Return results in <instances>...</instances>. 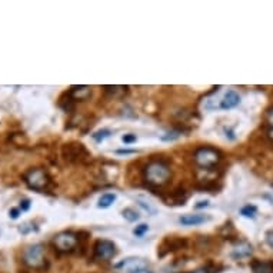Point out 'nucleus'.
Masks as SVG:
<instances>
[{
	"mask_svg": "<svg viewBox=\"0 0 273 273\" xmlns=\"http://www.w3.org/2000/svg\"><path fill=\"white\" fill-rule=\"evenodd\" d=\"M122 215H123V218L128 220V222H136V220H139V213L135 209H130V207L125 209L122 212Z\"/></svg>",
	"mask_w": 273,
	"mask_h": 273,
	"instance_id": "obj_16",
	"label": "nucleus"
},
{
	"mask_svg": "<svg viewBox=\"0 0 273 273\" xmlns=\"http://www.w3.org/2000/svg\"><path fill=\"white\" fill-rule=\"evenodd\" d=\"M245 218H255V215H256V207L253 205H246L243 207L242 210H240Z\"/></svg>",
	"mask_w": 273,
	"mask_h": 273,
	"instance_id": "obj_19",
	"label": "nucleus"
},
{
	"mask_svg": "<svg viewBox=\"0 0 273 273\" xmlns=\"http://www.w3.org/2000/svg\"><path fill=\"white\" fill-rule=\"evenodd\" d=\"M122 140H123L126 144H130V143H135V142L137 140V137H136V135L129 133V135H125V136L122 137Z\"/></svg>",
	"mask_w": 273,
	"mask_h": 273,
	"instance_id": "obj_23",
	"label": "nucleus"
},
{
	"mask_svg": "<svg viewBox=\"0 0 273 273\" xmlns=\"http://www.w3.org/2000/svg\"><path fill=\"white\" fill-rule=\"evenodd\" d=\"M19 215H20V209H17V207H12V209L9 210V216H10V219H17V218H19Z\"/></svg>",
	"mask_w": 273,
	"mask_h": 273,
	"instance_id": "obj_25",
	"label": "nucleus"
},
{
	"mask_svg": "<svg viewBox=\"0 0 273 273\" xmlns=\"http://www.w3.org/2000/svg\"><path fill=\"white\" fill-rule=\"evenodd\" d=\"M116 269L119 270H123V272H129L135 273L137 270H142V269H147V262L144 259L140 258H128L120 260L117 265H116Z\"/></svg>",
	"mask_w": 273,
	"mask_h": 273,
	"instance_id": "obj_8",
	"label": "nucleus"
},
{
	"mask_svg": "<svg viewBox=\"0 0 273 273\" xmlns=\"http://www.w3.org/2000/svg\"><path fill=\"white\" fill-rule=\"evenodd\" d=\"M210 218L202 215V213H189V215H183L180 216L179 222L182 223L183 226H197V225H202L205 222H209Z\"/></svg>",
	"mask_w": 273,
	"mask_h": 273,
	"instance_id": "obj_9",
	"label": "nucleus"
},
{
	"mask_svg": "<svg viewBox=\"0 0 273 273\" xmlns=\"http://www.w3.org/2000/svg\"><path fill=\"white\" fill-rule=\"evenodd\" d=\"M239 103H240V96L235 90H228L226 95L223 96L222 103H220V109L229 110V109H233L235 106H237Z\"/></svg>",
	"mask_w": 273,
	"mask_h": 273,
	"instance_id": "obj_12",
	"label": "nucleus"
},
{
	"mask_svg": "<svg viewBox=\"0 0 273 273\" xmlns=\"http://www.w3.org/2000/svg\"><path fill=\"white\" fill-rule=\"evenodd\" d=\"M147 230H149V226H147V225H144V223H142V225H139V226L135 228L133 233H135V236H137V237H142V236H143Z\"/></svg>",
	"mask_w": 273,
	"mask_h": 273,
	"instance_id": "obj_20",
	"label": "nucleus"
},
{
	"mask_svg": "<svg viewBox=\"0 0 273 273\" xmlns=\"http://www.w3.org/2000/svg\"><path fill=\"white\" fill-rule=\"evenodd\" d=\"M253 273H273L272 260H253L252 262Z\"/></svg>",
	"mask_w": 273,
	"mask_h": 273,
	"instance_id": "obj_13",
	"label": "nucleus"
},
{
	"mask_svg": "<svg viewBox=\"0 0 273 273\" xmlns=\"http://www.w3.org/2000/svg\"><path fill=\"white\" fill-rule=\"evenodd\" d=\"M116 245L112 240H106V239H100L96 242L95 248H93V256L96 260L100 262H106L110 260L116 255Z\"/></svg>",
	"mask_w": 273,
	"mask_h": 273,
	"instance_id": "obj_7",
	"label": "nucleus"
},
{
	"mask_svg": "<svg viewBox=\"0 0 273 273\" xmlns=\"http://www.w3.org/2000/svg\"><path fill=\"white\" fill-rule=\"evenodd\" d=\"M109 136H110V130L102 129V130H99V132H96V133L93 135V139H95L98 143H100V142H103V140H105V139H107Z\"/></svg>",
	"mask_w": 273,
	"mask_h": 273,
	"instance_id": "obj_17",
	"label": "nucleus"
},
{
	"mask_svg": "<svg viewBox=\"0 0 273 273\" xmlns=\"http://www.w3.org/2000/svg\"><path fill=\"white\" fill-rule=\"evenodd\" d=\"M31 209V200L29 199H23L22 202H20V210L22 212H26V210H29Z\"/></svg>",
	"mask_w": 273,
	"mask_h": 273,
	"instance_id": "obj_24",
	"label": "nucleus"
},
{
	"mask_svg": "<svg viewBox=\"0 0 273 273\" xmlns=\"http://www.w3.org/2000/svg\"><path fill=\"white\" fill-rule=\"evenodd\" d=\"M139 205L142 206V207H143L144 210H146L147 213H152V215H155V213H156V209H155V207H152V206H150V203H149V202H146V200H143V199H139Z\"/></svg>",
	"mask_w": 273,
	"mask_h": 273,
	"instance_id": "obj_22",
	"label": "nucleus"
},
{
	"mask_svg": "<svg viewBox=\"0 0 273 273\" xmlns=\"http://www.w3.org/2000/svg\"><path fill=\"white\" fill-rule=\"evenodd\" d=\"M135 273H153V272L147 270V269H142V270H137V272H135Z\"/></svg>",
	"mask_w": 273,
	"mask_h": 273,
	"instance_id": "obj_29",
	"label": "nucleus"
},
{
	"mask_svg": "<svg viewBox=\"0 0 273 273\" xmlns=\"http://www.w3.org/2000/svg\"><path fill=\"white\" fill-rule=\"evenodd\" d=\"M79 245V235L75 232H60L53 237V246L56 251L62 253L73 252Z\"/></svg>",
	"mask_w": 273,
	"mask_h": 273,
	"instance_id": "obj_5",
	"label": "nucleus"
},
{
	"mask_svg": "<svg viewBox=\"0 0 273 273\" xmlns=\"http://www.w3.org/2000/svg\"><path fill=\"white\" fill-rule=\"evenodd\" d=\"M69 96L73 99L75 102H82L86 100L92 96V89L89 86H73L70 90H69Z\"/></svg>",
	"mask_w": 273,
	"mask_h": 273,
	"instance_id": "obj_11",
	"label": "nucleus"
},
{
	"mask_svg": "<svg viewBox=\"0 0 273 273\" xmlns=\"http://www.w3.org/2000/svg\"><path fill=\"white\" fill-rule=\"evenodd\" d=\"M252 252H253V248H252L251 243L243 240V242L237 243L235 248H233V251H232V258L236 259V260L246 259L251 256Z\"/></svg>",
	"mask_w": 273,
	"mask_h": 273,
	"instance_id": "obj_10",
	"label": "nucleus"
},
{
	"mask_svg": "<svg viewBox=\"0 0 273 273\" xmlns=\"http://www.w3.org/2000/svg\"><path fill=\"white\" fill-rule=\"evenodd\" d=\"M192 273H212V269L209 266H206V267H200V269H197V270Z\"/></svg>",
	"mask_w": 273,
	"mask_h": 273,
	"instance_id": "obj_27",
	"label": "nucleus"
},
{
	"mask_svg": "<svg viewBox=\"0 0 273 273\" xmlns=\"http://www.w3.org/2000/svg\"><path fill=\"white\" fill-rule=\"evenodd\" d=\"M22 262L32 270H45L49 265L46 259L45 246L42 243L26 246L22 252Z\"/></svg>",
	"mask_w": 273,
	"mask_h": 273,
	"instance_id": "obj_2",
	"label": "nucleus"
},
{
	"mask_svg": "<svg viewBox=\"0 0 273 273\" xmlns=\"http://www.w3.org/2000/svg\"><path fill=\"white\" fill-rule=\"evenodd\" d=\"M222 160V155L218 149L210 147V146H202L197 147L193 153V162L197 167L203 170H212L219 165Z\"/></svg>",
	"mask_w": 273,
	"mask_h": 273,
	"instance_id": "obj_3",
	"label": "nucleus"
},
{
	"mask_svg": "<svg viewBox=\"0 0 273 273\" xmlns=\"http://www.w3.org/2000/svg\"><path fill=\"white\" fill-rule=\"evenodd\" d=\"M63 156L69 162H80L83 163L92 158V155L87 152V149L82 143H69L63 146Z\"/></svg>",
	"mask_w": 273,
	"mask_h": 273,
	"instance_id": "obj_6",
	"label": "nucleus"
},
{
	"mask_svg": "<svg viewBox=\"0 0 273 273\" xmlns=\"http://www.w3.org/2000/svg\"><path fill=\"white\" fill-rule=\"evenodd\" d=\"M266 242H267V245L273 249V230H269V232L266 233Z\"/></svg>",
	"mask_w": 273,
	"mask_h": 273,
	"instance_id": "obj_26",
	"label": "nucleus"
},
{
	"mask_svg": "<svg viewBox=\"0 0 273 273\" xmlns=\"http://www.w3.org/2000/svg\"><path fill=\"white\" fill-rule=\"evenodd\" d=\"M185 245H186V240H185V239H180V237H167L166 240L162 243L160 249L167 248L166 252H173L177 251V249H182Z\"/></svg>",
	"mask_w": 273,
	"mask_h": 273,
	"instance_id": "obj_14",
	"label": "nucleus"
},
{
	"mask_svg": "<svg viewBox=\"0 0 273 273\" xmlns=\"http://www.w3.org/2000/svg\"><path fill=\"white\" fill-rule=\"evenodd\" d=\"M23 179H24V183L27 185V188L36 190V192H45V190L49 189V186L52 183L49 173L46 172L45 169H40V167L29 169L24 173Z\"/></svg>",
	"mask_w": 273,
	"mask_h": 273,
	"instance_id": "obj_4",
	"label": "nucleus"
},
{
	"mask_svg": "<svg viewBox=\"0 0 273 273\" xmlns=\"http://www.w3.org/2000/svg\"><path fill=\"white\" fill-rule=\"evenodd\" d=\"M143 176L147 185L153 188H160L170 180L172 169L163 160H152L144 166Z\"/></svg>",
	"mask_w": 273,
	"mask_h": 273,
	"instance_id": "obj_1",
	"label": "nucleus"
},
{
	"mask_svg": "<svg viewBox=\"0 0 273 273\" xmlns=\"http://www.w3.org/2000/svg\"><path fill=\"white\" fill-rule=\"evenodd\" d=\"M103 89H105V92H107V93H112V95H117V93L123 95L128 87H126V86H105Z\"/></svg>",
	"mask_w": 273,
	"mask_h": 273,
	"instance_id": "obj_18",
	"label": "nucleus"
},
{
	"mask_svg": "<svg viewBox=\"0 0 273 273\" xmlns=\"http://www.w3.org/2000/svg\"><path fill=\"white\" fill-rule=\"evenodd\" d=\"M265 122H266V129L273 128V107H270V109L266 112Z\"/></svg>",
	"mask_w": 273,
	"mask_h": 273,
	"instance_id": "obj_21",
	"label": "nucleus"
},
{
	"mask_svg": "<svg viewBox=\"0 0 273 273\" xmlns=\"http://www.w3.org/2000/svg\"><path fill=\"white\" fill-rule=\"evenodd\" d=\"M114 200H116V195H114V193H105V195H102V197L99 199L98 207H100V209H107V207H110V206L113 205Z\"/></svg>",
	"mask_w": 273,
	"mask_h": 273,
	"instance_id": "obj_15",
	"label": "nucleus"
},
{
	"mask_svg": "<svg viewBox=\"0 0 273 273\" xmlns=\"http://www.w3.org/2000/svg\"><path fill=\"white\" fill-rule=\"evenodd\" d=\"M209 206V202L207 200H202V202H199L196 205V209H200V207H207Z\"/></svg>",
	"mask_w": 273,
	"mask_h": 273,
	"instance_id": "obj_28",
	"label": "nucleus"
}]
</instances>
